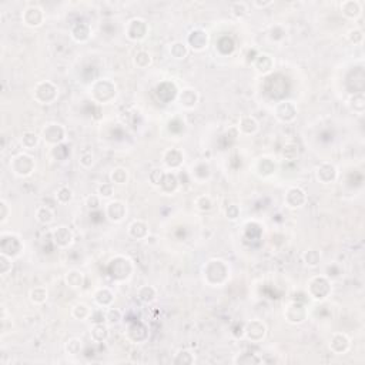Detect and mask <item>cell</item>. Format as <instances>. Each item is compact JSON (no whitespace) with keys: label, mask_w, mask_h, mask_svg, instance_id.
I'll use <instances>...</instances> for the list:
<instances>
[{"label":"cell","mask_w":365,"mask_h":365,"mask_svg":"<svg viewBox=\"0 0 365 365\" xmlns=\"http://www.w3.org/2000/svg\"><path fill=\"white\" fill-rule=\"evenodd\" d=\"M237 129H238V133H241V134L253 135L257 133L260 126H258V122L256 120V117H253V116H243L240 119V122H238Z\"/></svg>","instance_id":"603a6c76"},{"label":"cell","mask_w":365,"mask_h":365,"mask_svg":"<svg viewBox=\"0 0 365 365\" xmlns=\"http://www.w3.org/2000/svg\"><path fill=\"white\" fill-rule=\"evenodd\" d=\"M47 297H49V291L46 287L43 285H39V287H34L29 291V298L33 304L36 305H41L47 301Z\"/></svg>","instance_id":"f546056e"},{"label":"cell","mask_w":365,"mask_h":365,"mask_svg":"<svg viewBox=\"0 0 365 365\" xmlns=\"http://www.w3.org/2000/svg\"><path fill=\"white\" fill-rule=\"evenodd\" d=\"M226 216H227V218H230V220H237L240 217V208H238V205H235V204L229 205L227 210H226Z\"/></svg>","instance_id":"11a10c76"},{"label":"cell","mask_w":365,"mask_h":365,"mask_svg":"<svg viewBox=\"0 0 365 365\" xmlns=\"http://www.w3.org/2000/svg\"><path fill=\"white\" fill-rule=\"evenodd\" d=\"M230 12L234 17L243 19V17H245L248 14L250 10H248V4L247 3H244V1H235V3L231 4Z\"/></svg>","instance_id":"60d3db41"},{"label":"cell","mask_w":365,"mask_h":365,"mask_svg":"<svg viewBox=\"0 0 365 365\" xmlns=\"http://www.w3.org/2000/svg\"><path fill=\"white\" fill-rule=\"evenodd\" d=\"M339 9L347 19H351V20L358 19L363 13V4L358 0H345L341 3Z\"/></svg>","instance_id":"d6986e66"},{"label":"cell","mask_w":365,"mask_h":365,"mask_svg":"<svg viewBox=\"0 0 365 365\" xmlns=\"http://www.w3.org/2000/svg\"><path fill=\"white\" fill-rule=\"evenodd\" d=\"M117 95L116 84L111 83L108 79L97 80L92 87V96L97 103L100 104H107Z\"/></svg>","instance_id":"277c9868"},{"label":"cell","mask_w":365,"mask_h":365,"mask_svg":"<svg viewBox=\"0 0 365 365\" xmlns=\"http://www.w3.org/2000/svg\"><path fill=\"white\" fill-rule=\"evenodd\" d=\"M193 363H194V355L189 350H181L177 352L174 364H193Z\"/></svg>","instance_id":"bcb514c9"},{"label":"cell","mask_w":365,"mask_h":365,"mask_svg":"<svg viewBox=\"0 0 365 365\" xmlns=\"http://www.w3.org/2000/svg\"><path fill=\"white\" fill-rule=\"evenodd\" d=\"M163 162L164 164L171 168V170H178L181 164L184 163V154L177 149H168L163 153Z\"/></svg>","instance_id":"ac0fdd59"},{"label":"cell","mask_w":365,"mask_h":365,"mask_svg":"<svg viewBox=\"0 0 365 365\" xmlns=\"http://www.w3.org/2000/svg\"><path fill=\"white\" fill-rule=\"evenodd\" d=\"M92 311L93 310H90V307L89 305H86L84 302H79V304H76L73 308H71V315L76 318V320H87V318H90V315H92Z\"/></svg>","instance_id":"8d00e7d4"},{"label":"cell","mask_w":365,"mask_h":365,"mask_svg":"<svg viewBox=\"0 0 365 365\" xmlns=\"http://www.w3.org/2000/svg\"><path fill=\"white\" fill-rule=\"evenodd\" d=\"M196 207L200 210V211H203V213H208V211H211L213 210V207H214V201H213V199L210 197V196H207V194H203V196H199L197 199H196Z\"/></svg>","instance_id":"74e56055"},{"label":"cell","mask_w":365,"mask_h":365,"mask_svg":"<svg viewBox=\"0 0 365 365\" xmlns=\"http://www.w3.org/2000/svg\"><path fill=\"white\" fill-rule=\"evenodd\" d=\"M164 174H166V173H163L162 170H153L151 174H150V181H151L154 186H159V187H160L163 178H164Z\"/></svg>","instance_id":"db71d44e"},{"label":"cell","mask_w":365,"mask_h":365,"mask_svg":"<svg viewBox=\"0 0 365 365\" xmlns=\"http://www.w3.org/2000/svg\"><path fill=\"white\" fill-rule=\"evenodd\" d=\"M10 205L6 203V200H0V224H4L10 217Z\"/></svg>","instance_id":"816d5d0a"},{"label":"cell","mask_w":365,"mask_h":365,"mask_svg":"<svg viewBox=\"0 0 365 365\" xmlns=\"http://www.w3.org/2000/svg\"><path fill=\"white\" fill-rule=\"evenodd\" d=\"M57 96H59L57 86L52 81L47 80L37 83L34 87V93H33L34 100L40 104H52L56 101Z\"/></svg>","instance_id":"5b68a950"},{"label":"cell","mask_w":365,"mask_h":365,"mask_svg":"<svg viewBox=\"0 0 365 365\" xmlns=\"http://www.w3.org/2000/svg\"><path fill=\"white\" fill-rule=\"evenodd\" d=\"M34 216H36V220L43 224V226H49V224H52L54 220V213L52 208H49V207H46V205H41L39 207L37 210H36V213H34Z\"/></svg>","instance_id":"1f68e13d"},{"label":"cell","mask_w":365,"mask_h":365,"mask_svg":"<svg viewBox=\"0 0 365 365\" xmlns=\"http://www.w3.org/2000/svg\"><path fill=\"white\" fill-rule=\"evenodd\" d=\"M90 335L96 342H104L108 338V328L104 323H97L93 324L90 330Z\"/></svg>","instance_id":"4dcf8cb0"},{"label":"cell","mask_w":365,"mask_h":365,"mask_svg":"<svg viewBox=\"0 0 365 365\" xmlns=\"http://www.w3.org/2000/svg\"><path fill=\"white\" fill-rule=\"evenodd\" d=\"M254 67L261 74H268L271 70L274 68V60H272L270 54H258L257 57L254 59Z\"/></svg>","instance_id":"4316f807"},{"label":"cell","mask_w":365,"mask_h":365,"mask_svg":"<svg viewBox=\"0 0 365 365\" xmlns=\"http://www.w3.org/2000/svg\"><path fill=\"white\" fill-rule=\"evenodd\" d=\"M307 203V193L299 187H291L285 194V205L290 208H299Z\"/></svg>","instance_id":"2e32d148"},{"label":"cell","mask_w":365,"mask_h":365,"mask_svg":"<svg viewBox=\"0 0 365 365\" xmlns=\"http://www.w3.org/2000/svg\"><path fill=\"white\" fill-rule=\"evenodd\" d=\"M41 138L50 146H59L66 140V129L59 123H49L41 132Z\"/></svg>","instance_id":"52a82bcc"},{"label":"cell","mask_w":365,"mask_h":365,"mask_svg":"<svg viewBox=\"0 0 365 365\" xmlns=\"http://www.w3.org/2000/svg\"><path fill=\"white\" fill-rule=\"evenodd\" d=\"M187 43L194 52H201L208 44V34L204 32L203 29H194L190 32Z\"/></svg>","instance_id":"e0dca14e"},{"label":"cell","mask_w":365,"mask_h":365,"mask_svg":"<svg viewBox=\"0 0 365 365\" xmlns=\"http://www.w3.org/2000/svg\"><path fill=\"white\" fill-rule=\"evenodd\" d=\"M65 281L70 288H80L84 283V274L80 270L68 271L65 277Z\"/></svg>","instance_id":"d6a6232c"},{"label":"cell","mask_w":365,"mask_h":365,"mask_svg":"<svg viewBox=\"0 0 365 365\" xmlns=\"http://www.w3.org/2000/svg\"><path fill=\"white\" fill-rule=\"evenodd\" d=\"M40 141V137L36 134L34 132H25L22 138H20V144L22 147L26 150H33L34 147H37Z\"/></svg>","instance_id":"836d02e7"},{"label":"cell","mask_w":365,"mask_h":365,"mask_svg":"<svg viewBox=\"0 0 365 365\" xmlns=\"http://www.w3.org/2000/svg\"><path fill=\"white\" fill-rule=\"evenodd\" d=\"M126 34L130 40L140 41L146 39V36L149 34V25L146 20L140 19V17H134L132 19L127 27H126Z\"/></svg>","instance_id":"ba28073f"},{"label":"cell","mask_w":365,"mask_h":365,"mask_svg":"<svg viewBox=\"0 0 365 365\" xmlns=\"http://www.w3.org/2000/svg\"><path fill=\"white\" fill-rule=\"evenodd\" d=\"M36 168V162L32 156L26 153H19L10 160V170L14 176L17 177H29L33 174Z\"/></svg>","instance_id":"3957f363"},{"label":"cell","mask_w":365,"mask_h":365,"mask_svg":"<svg viewBox=\"0 0 365 365\" xmlns=\"http://www.w3.org/2000/svg\"><path fill=\"white\" fill-rule=\"evenodd\" d=\"M86 205H87V208H90V210H97V208L101 205V199H100V196H99V194H92V196H89V197L86 199Z\"/></svg>","instance_id":"f5cc1de1"},{"label":"cell","mask_w":365,"mask_h":365,"mask_svg":"<svg viewBox=\"0 0 365 365\" xmlns=\"http://www.w3.org/2000/svg\"><path fill=\"white\" fill-rule=\"evenodd\" d=\"M320 260H321V256L315 250H310L304 254V261L308 267H317L320 264Z\"/></svg>","instance_id":"7dc6e473"},{"label":"cell","mask_w":365,"mask_h":365,"mask_svg":"<svg viewBox=\"0 0 365 365\" xmlns=\"http://www.w3.org/2000/svg\"><path fill=\"white\" fill-rule=\"evenodd\" d=\"M123 314L120 310L117 308H113V307H108L107 311H106V323L110 325L119 324L122 321Z\"/></svg>","instance_id":"ee69618b"},{"label":"cell","mask_w":365,"mask_h":365,"mask_svg":"<svg viewBox=\"0 0 365 365\" xmlns=\"http://www.w3.org/2000/svg\"><path fill=\"white\" fill-rule=\"evenodd\" d=\"M210 176H211V168H210V166H208L207 162L196 163L193 166V168H191V177L199 183L205 181Z\"/></svg>","instance_id":"d4e9b609"},{"label":"cell","mask_w":365,"mask_h":365,"mask_svg":"<svg viewBox=\"0 0 365 365\" xmlns=\"http://www.w3.org/2000/svg\"><path fill=\"white\" fill-rule=\"evenodd\" d=\"M79 163H80V166L83 168H90V167H93V164H95V156H93V153L84 151V153L80 156Z\"/></svg>","instance_id":"f907efd6"},{"label":"cell","mask_w":365,"mask_h":365,"mask_svg":"<svg viewBox=\"0 0 365 365\" xmlns=\"http://www.w3.org/2000/svg\"><path fill=\"white\" fill-rule=\"evenodd\" d=\"M106 217L111 223H122L127 216V207L120 200H111L106 204Z\"/></svg>","instance_id":"7c38bea8"},{"label":"cell","mask_w":365,"mask_h":365,"mask_svg":"<svg viewBox=\"0 0 365 365\" xmlns=\"http://www.w3.org/2000/svg\"><path fill=\"white\" fill-rule=\"evenodd\" d=\"M350 106H351V108L355 111V113L363 114V113H364V108H365L364 95H363V93H360V95L352 96L351 100H350Z\"/></svg>","instance_id":"b9f144b4"},{"label":"cell","mask_w":365,"mask_h":365,"mask_svg":"<svg viewBox=\"0 0 365 365\" xmlns=\"http://www.w3.org/2000/svg\"><path fill=\"white\" fill-rule=\"evenodd\" d=\"M275 163L272 162L268 157H261L257 162L256 166V170H257V174L261 177L271 176L272 173H275Z\"/></svg>","instance_id":"83f0119b"},{"label":"cell","mask_w":365,"mask_h":365,"mask_svg":"<svg viewBox=\"0 0 365 365\" xmlns=\"http://www.w3.org/2000/svg\"><path fill=\"white\" fill-rule=\"evenodd\" d=\"M275 117L283 123H291L297 117V107L293 101H280L275 106Z\"/></svg>","instance_id":"5bb4252c"},{"label":"cell","mask_w":365,"mask_h":365,"mask_svg":"<svg viewBox=\"0 0 365 365\" xmlns=\"http://www.w3.org/2000/svg\"><path fill=\"white\" fill-rule=\"evenodd\" d=\"M350 348H351V339L344 332H335L330 339V350L337 355H344L345 352H348Z\"/></svg>","instance_id":"9a60e30c"},{"label":"cell","mask_w":365,"mask_h":365,"mask_svg":"<svg viewBox=\"0 0 365 365\" xmlns=\"http://www.w3.org/2000/svg\"><path fill=\"white\" fill-rule=\"evenodd\" d=\"M229 274H230L229 265L223 260H217V258L210 260L204 267V278L213 287L224 284L229 278Z\"/></svg>","instance_id":"6da1fadb"},{"label":"cell","mask_w":365,"mask_h":365,"mask_svg":"<svg viewBox=\"0 0 365 365\" xmlns=\"http://www.w3.org/2000/svg\"><path fill=\"white\" fill-rule=\"evenodd\" d=\"M95 301L96 304L101 308H108L113 305L114 302V294L111 293V290L104 287V288H99L95 293Z\"/></svg>","instance_id":"cb8c5ba5"},{"label":"cell","mask_w":365,"mask_h":365,"mask_svg":"<svg viewBox=\"0 0 365 365\" xmlns=\"http://www.w3.org/2000/svg\"><path fill=\"white\" fill-rule=\"evenodd\" d=\"M97 194L100 196V199H111L113 194H114V184H111V183L101 184L97 189Z\"/></svg>","instance_id":"681fc988"},{"label":"cell","mask_w":365,"mask_h":365,"mask_svg":"<svg viewBox=\"0 0 365 365\" xmlns=\"http://www.w3.org/2000/svg\"><path fill=\"white\" fill-rule=\"evenodd\" d=\"M244 337L251 342H260L267 335V325L261 320H251L244 325Z\"/></svg>","instance_id":"9c48e42d"},{"label":"cell","mask_w":365,"mask_h":365,"mask_svg":"<svg viewBox=\"0 0 365 365\" xmlns=\"http://www.w3.org/2000/svg\"><path fill=\"white\" fill-rule=\"evenodd\" d=\"M13 268V258L0 253V274L6 275Z\"/></svg>","instance_id":"f6af8a7d"},{"label":"cell","mask_w":365,"mask_h":365,"mask_svg":"<svg viewBox=\"0 0 365 365\" xmlns=\"http://www.w3.org/2000/svg\"><path fill=\"white\" fill-rule=\"evenodd\" d=\"M129 235L134 240L149 238V224L143 220H135L129 226Z\"/></svg>","instance_id":"44dd1931"},{"label":"cell","mask_w":365,"mask_h":365,"mask_svg":"<svg viewBox=\"0 0 365 365\" xmlns=\"http://www.w3.org/2000/svg\"><path fill=\"white\" fill-rule=\"evenodd\" d=\"M170 54L177 60H183L189 54V46L186 43H183V41H174L170 46Z\"/></svg>","instance_id":"d590c367"},{"label":"cell","mask_w":365,"mask_h":365,"mask_svg":"<svg viewBox=\"0 0 365 365\" xmlns=\"http://www.w3.org/2000/svg\"><path fill=\"white\" fill-rule=\"evenodd\" d=\"M348 40L351 41L352 44H363V41H364V32L361 30V29H351L350 32H348Z\"/></svg>","instance_id":"c3c4849f"},{"label":"cell","mask_w":365,"mask_h":365,"mask_svg":"<svg viewBox=\"0 0 365 365\" xmlns=\"http://www.w3.org/2000/svg\"><path fill=\"white\" fill-rule=\"evenodd\" d=\"M81 348H83V342L79 338L68 339L66 345H65V350H66L68 355H79L81 352Z\"/></svg>","instance_id":"7bdbcfd3"},{"label":"cell","mask_w":365,"mask_h":365,"mask_svg":"<svg viewBox=\"0 0 365 365\" xmlns=\"http://www.w3.org/2000/svg\"><path fill=\"white\" fill-rule=\"evenodd\" d=\"M199 99H200L199 93L191 87H187V89H184L183 92L178 93V103L184 108L196 107L197 103H199Z\"/></svg>","instance_id":"7402d4cb"},{"label":"cell","mask_w":365,"mask_h":365,"mask_svg":"<svg viewBox=\"0 0 365 365\" xmlns=\"http://www.w3.org/2000/svg\"><path fill=\"white\" fill-rule=\"evenodd\" d=\"M129 171L123 167H117L110 173V181L111 184H119V186H124L129 181Z\"/></svg>","instance_id":"e575fe53"},{"label":"cell","mask_w":365,"mask_h":365,"mask_svg":"<svg viewBox=\"0 0 365 365\" xmlns=\"http://www.w3.org/2000/svg\"><path fill=\"white\" fill-rule=\"evenodd\" d=\"M132 272H133V263H132L130 258L119 256L114 260H111V263H110V275H111V278L123 281V280L129 278L132 275Z\"/></svg>","instance_id":"8992f818"},{"label":"cell","mask_w":365,"mask_h":365,"mask_svg":"<svg viewBox=\"0 0 365 365\" xmlns=\"http://www.w3.org/2000/svg\"><path fill=\"white\" fill-rule=\"evenodd\" d=\"M272 4V0H267V1H260V0H256L253 1V6L254 7H258V9H264V7H268Z\"/></svg>","instance_id":"680465c9"},{"label":"cell","mask_w":365,"mask_h":365,"mask_svg":"<svg viewBox=\"0 0 365 365\" xmlns=\"http://www.w3.org/2000/svg\"><path fill=\"white\" fill-rule=\"evenodd\" d=\"M307 315H308L307 308H305L302 304L296 302V301L290 302V304L287 305V308L284 310L285 320H287V323H290V324L294 325L302 324V323L307 320Z\"/></svg>","instance_id":"30bf717a"},{"label":"cell","mask_w":365,"mask_h":365,"mask_svg":"<svg viewBox=\"0 0 365 365\" xmlns=\"http://www.w3.org/2000/svg\"><path fill=\"white\" fill-rule=\"evenodd\" d=\"M22 20L27 27H40L44 23V10L40 6H29L22 14Z\"/></svg>","instance_id":"8fae6325"},{"label":"cell","mask_w":365,"mask_h":365,"mask_svg":"<svg viewBox=\"0 0 365 365\" xmlns=\"http://www.w3.org/2000/svg\"><path fill=\"white\" fill-rule=\"evenodd\" d=\"M73 240H74V235L67 227H59L57 230L53 231V241L60 248H67L68 245H71Z\"/></svg>","instance_id":"ffe728a7"},{"label":"cell","mask_w":365,"mask_h":365,"mask_svg":"<svg viewBox=\"0 0 365 365\" xmlns=\"http://www.w3.org/2000/svg\"><path fill=\"white\" fill-rule=\"evenodd\" d=\"M290 153H293L294 159L297 157V156H298V146H297V144H294V143H290V144L284 146V149H283V156H284L285 159H288V157H290Z\"/></svg>","instance_id":"9f6ffc18"},{"label":"cell","mask_w":365,"mask_h":365,"mask_svg":"<svg viewBox=\"0 0 365 365\" xmlns=\"http://www.w3.org/2000/svg\"><path fill=\"white\" fill-rule=\"evenodd\" d=\"M92 36V29L87 23H76L71 27V37L77 43H84L90 39Z\"/></svg>","instance_id":"484cf974"},{"label":"cell","mask_w":365,"mask_h":365,"mask_svg":"<svg viewBox=\"0 0 365 365\" xmlns=\"http://www.w3.org/2000/svg\"><path fill=\"white\" fill-rule=\"evenodd\" d=\"M151 54L149 52H146V50H140V52H137L134 56V65L137 67L140 68H146L149 67L150 65H151Z\"/></svg>","instance_id":"ab89813d"},{"label":"cell","mask_w":365,"mask_h":365,"mask_svg":"<svg viewBox=\"0 0 365 365\" xmlns=\"http://www.w3.org/2000/svg\"><path fill=\"white\" fill-rule=\"evenodd\" d=\"M90 320H93V324H97V323H104V321H106V312H103V308H101V310L92 311Z\"/></svg>","instance_id":"6f0895ef"},{"label":"cell","mask_w":365,"mask_h":365,"mask_svg":"<svg viewBox=\"0 0 365 365\" xmlns=\"http://www.w3.org/2000/svg\"><path fill=\"white\" fill-rule=\"evenodd\" d=\"M315 177L323 184H331L338 178V170L331 163H321L315 170Z\"/></svg>","instance_id":"4fadbf2b"},{"label":"cell","mask_w":365,"mask_h":365,"mask_svg":"<svg viewBox=\"0 0 365 365\" xmlns=\"http://www.w3.org/2000/svg\"><path fill=\"white\" fill-rule=\"evenodd\" d=\"M308 297L315 301H325L331 294V280L327 275H317L312 277L307 288Z\"/></svg>","instance_id":"7a4b0ae2"},{"label":"cell","mask_w":365,"mask_h":365,"mask_svg":"<svg viewBox=\"0 0 365 365\" xmlns=\"http://www.w3.org/2000/svg\"><path fill=\"white\" fill-rule=\"evenodd\" d=\"M73 200V190L67 186H62L56 191V201L59 204H68Z\"/></svg>","instance_id":"f35d334b"},{"label":"cell","mask_w":365,"mask_h":365,"mask_svg":"<svg viewBox=\"0 0 365 365\" xmlns=\"http://www.w3.org/2000/svg\"><path fill=\"white\" fill-rule=\"evenodd\" d=\"M137 298L143 304H151L157 298V291L153 285H143L137 290Z\"/></svg>","instance_id":"f1b7e54d"}]
</instances>
